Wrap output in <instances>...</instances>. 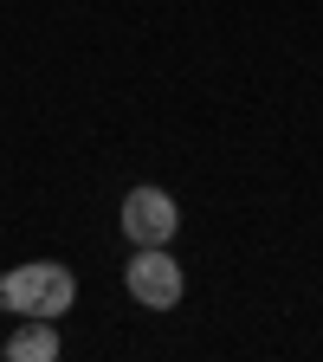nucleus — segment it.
<instances>
[{"label": "nucleus", "mask_w": 323, "mask_h": 362, "mask_svg": "<svg viewBox=\"0 0 323 362\" xmlns=\"http://www.w3.org/2000/svg\"><path fill=\"white\" fill-rule=\"evenodd\" d=\"M123 291L143 304V310H175L188 279H181V259L168 246H136L129 265H123Z\"/></svg>", "instance_id": "1"}, {"label": "nucleus", "mask_w": 323, "mask_h": 362, "mask_svg": "<svg viewBox=\"0 0 323 362\" xmlns=\"http://www.w3.org/2000/svg\"><path fill=\"white\" fill-rule=\"evenodd\" d=\"M117 226H123V240L129 246H168L175 233H181V207H175V194L168 188H129L123 194V214H117Z\"/></svg>", "instance_id": "2"}, {"label": "nucleus", "mask_w": 323, "mask_h": 362, "mask_svg": "<svg viewBox=\"0 0 323 362\" xmlns=\"http://www.w3.org/2000/svg\"><path fill=\"white\" fill-rule=\"evenodd\" d=\"M52 265L59 259H26V265H13L7 279H0V310H7V317H39L45 285H52Z\"/></svg>", "instance_id": "3"}, {"label": "nucleus", "mask_w": 323, "mask_h": 362, "mask_svg": "<svg viewBox=\"0 0 323 362\" xmlns=\"http://www.w3.org/2000/svg\"><path fill=\"white\" fill-rule=\"evenodd\" d=\"M59 324L52 317H20V330L7 337V362H59Z\"/></svg>", "instance_id": "4"}, {"label": "nucleus", "mask_w": 323, "mask_h": 362, "mask_svg": "<svg viewBox=\"0 0 323 362\" xmlns=\"http://www.w3.org/2000/svg\"><path fill=\"white\" fill-rule=\"evenodd\" d=\"M0 356H7V337H0Z\"/></svg>", "instance_id": "5"}]
</instances>
